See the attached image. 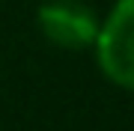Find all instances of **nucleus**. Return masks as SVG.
Segmentation results:
<instances>
[{
	"label": "nucleus",
	"instance_id": "nucleus-1",
	"mask_svg": "<svg viewBox=\"0 0 134 131\" xmlns=\"http://www.w3.org/2000/svg\"><path fill=\"white\" fill-rule=\"evenodd\" d=\"M101 75L134 92V0H116L92 42Z\"/></svg>",
	"mask_w": 134,
	"mask_h": 131
},
{
	"label": "nucleus",
	"instance_id": "nucleus-2",
	"mask_svg": "<svg viewBox=\"0 0 134 131\" xmlns=\"http://www.w3.org/2000/svg\"><path fill=\"white\" fill-rule=\"evenodd\" d=\"M36 24L51 45L83 51L92 48L101 21L83 0H45L36 9Z\"/></svg>",
	"mask_w": 134,
	"mask_h": 131
}]
</instances>
